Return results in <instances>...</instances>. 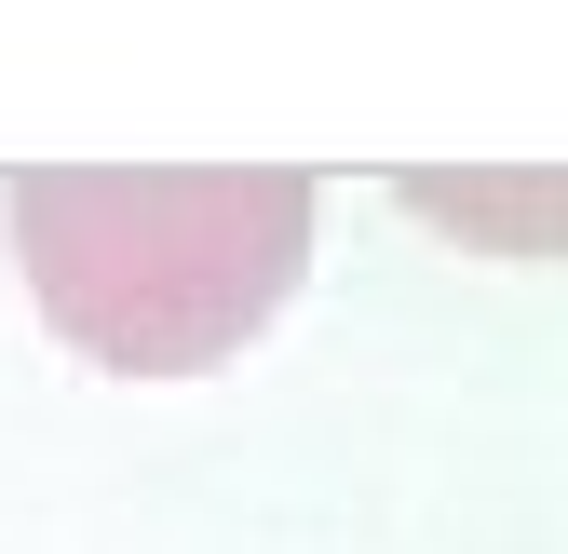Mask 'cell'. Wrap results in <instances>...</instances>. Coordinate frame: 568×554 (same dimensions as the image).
I'll list each match as a JSON object with an SVG mask.
<instances>
[{"label": "cell", "instance_id": "obj_1", "mask_svg": "<svg viewBox=\"0 0 568 554\" xmlns=\"http://www.w3.org/2000/svg\"><path fill=\"white\" fill-rule=\"evenodd\" d=\"M14 270L68 352L122 379H190L244 352L312 257V176H14Z\"/></svg>", "mask_w": 568, "mask_h": 554}]
</instances>
